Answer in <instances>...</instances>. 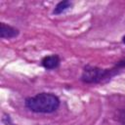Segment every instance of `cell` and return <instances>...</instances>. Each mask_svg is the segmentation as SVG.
Segmentation results:
<instances>
[{
	"instance_id": "cell-1",
	"label": "cell",
	"mask_w": 125,
	"mask_h": 125,
	"mask_svg": "<svg viewBox=\"0 0 125 125\" xmlns=\"http://www.w3.org/2000/svg\"><path fill=\"white\" fill-rule=\"evenodd\" d=\"M27 108L34 112L50 113L55 111L60 105V100L51 93H40L25 101Z\"/></svg>"
},
{
	"instance_id": "cell-2",
	"label": "cell",
	"mask_w": 125,
	"mask_h": 125,
	"mask_svg": "<svg viewBox=\"0 0 125 125\" xmlns=\"http://www.w3.org/2000/svg\"><path fill=\"white\" fill-rule=\"evenodd\" d=\"M118 67V66H117ZM116 67V68H117ZM101 69L96 66L87 65L85 66L82 73V80L86 83H98L104 78H109L115 73V69Z\"/></svg>"
},
{
	"instance_id": "cell-3",
	"label": "cell",
	"mask_w": 125,
	"mask_h": 125,
	"mask_svg": "<svg viewBox=\"0 0 125 125\" xmlns=\"http://www.w3.org/2000/svg\"><path fill=\"white\" fill-rule=\"evenodd\" d=\"M19 34V30L11 25L2 22L0 24V36L1 38H14Z\"/></svg>"
},
{
	"instance_id": "cell-4",
	"label": "cell",
	"mask_w": 125,
	"mask_h": 125,
	"mask_svg": "<svg viewBox=\"0 0 125 125\" xmlns=\"http://www.w3.org/2000/svg\"><path fill=\"white\" fill-rule=\"evenodd\" d=\"M60 64V58L57 55H51L43 58L42 65L47 69H54Z\"/></svg>"
},
{
	"instance_id": "cell-5",
	"label": "cell",
	"mask_w": 125,
	"mask_h": 125,
	"mask_svg": "<svg viewBox=\"0 0 125 125\" xmlns=\"http://www.w3.org/2000/svg\"><path fill=\"white\" fill-rule=\"evenodd\" d=\"M70 7H71V3H70L69 1H62V2L58 3V5L55 7L54 14H56V15L62 14V12L66 11V10L69 9Z\"/></svg>"
},
{
	"instance_id": "cell-6",
	"label": "cell",
	"mask_w": 125,
	"mask_h": 125,
	"mask_svg": "<svg viewBox=\"0 0 125 125\" xmlns=\"http://www.w3.org/2000/svg\"><path fill=\"white\" fill-rule=\"evenodd\" d=\"M118 120H119V122H120L121 125H125V109H123V110H121L119 112Z\"/></svg>"
},
{
	"instance_id": "cell-7",
	"label": "cell",
	"mask_w": 125,
	"mask_h": 125,
	"mask_svg": "<svg viewBox=\"0 0 125 125\" xmlns=\"http://www.w3.org/2000/svg\"><path fill=\"white\" fill-rule=\"evenodd\" d=\"M123 43H124V44H125V35H124V36H123Z\"/></svg>"
}]
</instances>
